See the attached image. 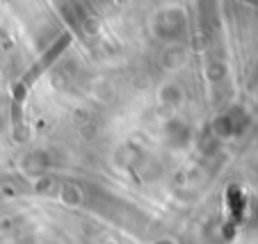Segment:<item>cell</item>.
<instances>
[{"instance_id":"cell-1","label":"cell","mask_w":258,"mask_h":244,"mask_svg":"<svg viewBox=\"0 0 258 244\" xmlns=\"http://www.w3.org/2000/svg\"><path fill=\"white\" fill-rule=\"evenodd\" d=\"M69 44H71V34L64 32L62 37L46 50L44 57H41L37 64H32V68H30L28 73L14 85V89H12V126H14L16 139H21V128H23V105H25V98H28L30 89H32L34 83H37V78H39L41 73H46V68H48L50 64L64 53V48H67Z\"/></svg>"}]
</instances>
